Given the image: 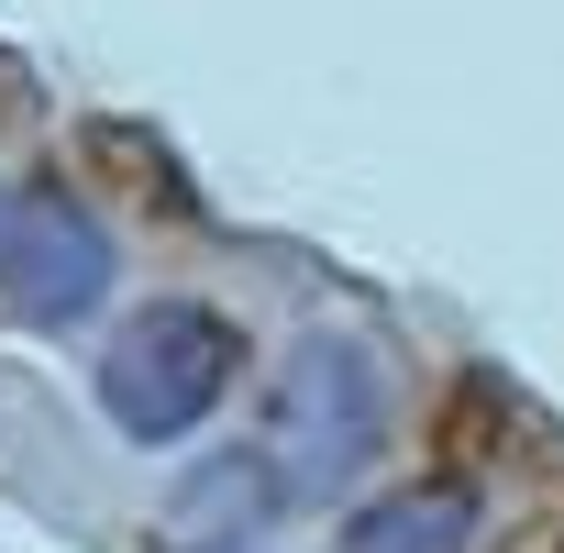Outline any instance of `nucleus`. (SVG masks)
<instances>
[{
    "instance_id": "f257e3e1",
    "label": "nucleus",
    "mask_w": 564,
    "mask_h": 553,
    "mask_svg": "<svg viewBox=\"0 0 564 553\" xmlns=\"http://www.w3.org/2000/svg\"><path fill=\"white\" fill-rule=\"evenodd\" d=\"M232 366H243V333H232L210 300H155V311H133V333L100 355V410H111L122 443H188V432L221 410Z\"/></svg>"
},
{
    "instance_id": "f03ea898",
    "label": "nucleus",
    "mask_w": 564,
    "mask_h": 553,
    "mask_svg": "<svg viewBox=\"0 0 564 553\" xmlns=\"http://www.w3.org/2000/svg\"><path fill=\"white\" fill-rule=\"evenodd\" d=\"M377 432H388L377 355L344 344V333L300 344L289 355V388H276V487H289V498H333L344 476H366Z\"/></svg>"
},
{
    "instance_id": "7ed1b4c3",
    "label": "nucleus",
    "mask_w": 564,
    "mask_h": 553,
    "mask_svg": "<svg viewBox=\"0 0 564 553\" xmlns=\"http://www.w3.org/2000/svg\"><path fill=\"white\" fill-rule=\"evenodd\" d=\"M0 300H12V322H89L111 300V232L78 210V199H23L12 221H0Z\"/></svg>"
},
{
    "instance_id": "20e7f679",
    "label": "nucleus",
    "mask_w": 564,
    "mask_h": 553,
    "mask_svg": "<svg viewBox=\"0 0 564 553\" xmlns=\"http://www.w3.org/2000/svg\"><path fill=\"white\" fill-rule=\"evenodd\" d=\"M465 542H476V498L465 487H399V498L344 520V553H465Z\"/></svg>"
}]
</instances>
